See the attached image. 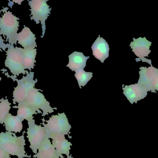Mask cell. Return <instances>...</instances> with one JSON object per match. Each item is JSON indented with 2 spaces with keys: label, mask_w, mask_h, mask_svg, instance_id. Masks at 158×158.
Instances as JSON below:
<instances>
[{
  "label": "cell",
  "mask_w": 158,
  "mask_h": 158,
  "mask_svg": "<svg viewBox=\"0 0 158 158\" xmlns=\"http://www.w3.org/2000/svg\"><path fill=\"white\" fill-rule=\"evenodd\" d=\"M24 133L17 136L14 133H0V147L10 156H16L18 158H31L25 151L26 140Z\"/></svg>",
  "instance_id": "obj_1"
},
{
  "label": "cell",
  "mask_w": 158,
  "mask_h": 158,
  "mask_svg": "<svg viewBox=\"0 0 158 158\" xmlns=\"http://www.w3.org/2000/svg\"><path fill=\"white\" fill-rule=\"evenodd\" d=\"M6 76L11 78L14 81H16L18 83L17 87L15 88L13 92V104H23L25 103L29 92L32 88H34L35 84L38 80H34V72L32 71L28 72L26 70V76H23L21 79L18 80L17 78H14L13 76H10L8 72L3 71Z\"/></svg>",
  "instance_id": "obj_2"
},
{
  "label": "cell",
  "mask_w": 158,
  "mask_h": 158,
  "mask_svg": "<svg viewBox=\"0 0 158 158\" xmlns=\"http://www.w3.org/2000/svg\"><path fill=\"white\" fill-rule=\"evenodd\" d=\"M42 124L46 130L48 138L50 139L56 135H69L72 128L64 113L52 116L46 121V124L43 122Z\"/></svg>",
  "instance_id": "obj_3"
},
{
  "label": "cell",
  "mask_w": 158,
  "mask_h": 158,
  "mask_svg": "<svg viewBox=\"0 0 158 158\" xmlns=\"http://www.w3.org/2000/svg\"><path fill=\"white\" fill-rule=\"evenodd\" d=\"M19 19L10 11H6L0 18V35L5 37L6 41L12 45L17 42Z\"/></svg>",
  "instance_id": "obj_4"
},
{
  "label": "cell",
  "mask_w": 158,
  "mask_h": 158,
  "mask_svg": "<svg viewBox=\"0 0 158 158\" xmlns=\"http://www.w3.org/2000/svg\"><path fill=\"white\" fill-rule=\"evenodd\" d=\"M40 91H43L35 88H32L28 94L25 104L35 109L39 114H41L42 117L53 113L54 109L50 105V103L46 100L44 95ZM24 104V103H23Z\"/></svg>",
  "instance_id": "obj_5"
},
{
  "label": "cell",
  "mask_w": 158,
  "mask_h": 158,
  "mask_svg": "<svg viewBox=\"0 0 158 158\" xmlns=\"http://www.w3.org/2000/svg\"><path fill=\"white\" fill-rule=\"evenodd\" d=\"M48 0H32L28 1L29 5L30 6L31 17V20H34L37 24L41 23L42 29L43 38L46 30L45 21L51 14L52 8L47 4Z\"/></svg>",
  "instance_id": "obj_6"
},
{
  "label": "cell",
  "mask_w": 158,
  "mask_h": 158,
  "mask_svg": "<svg viewBox=\"0 0 158 158\" xmlns=\"http://www.w3.org/2000/svg\"><path fill=\"white\" fill-rule=\"evenodd\" d=\"M6 59L5 66L8 68L13 74V77L17 78L19 74L25 75L26 70L23 66V58L19 47L11 45L6 52Z\"/></svg>",
  "instance_id": "obj_7"
},
{
  "label": "cell",
  "mask_w": 158,
  "mask_h": 158,
  "mask_svg": "<svg viewBox=\"0 0 158 158\" xmlns=\"http://www.w3.org/2000/svg\"><path fill=\"white\" fill-rule=\"evenodd\" d=\"M27 122L28 128L27 129V137L30 144V147L35 155L43 143L48 139L47 132L44 127L36 124L33 119Z\"/></svg>",
  "instance_id": "obj_8"
},
{
  "label": "cell",
  "mask_w": 158,
  "mask_h": 158,
  "mask_svg": "<svg viewBox=\"0 0 158 158\" xmlns=\"http://www.w3.org/2000/svg\"><path fill=\"white\" fill-rule=\"evenodd\" d=\"M139 69L140 78L137 83L148 92L156 93V90L158 91V69L153 66L141 67Z\"/></svg>",
  "instance_id": "obj_9"
},
{
  "label": "cell",
  "mask_w": 158,
  "mask_h": 158,
  "mask_svg": "<svg viewBox=\"0 0 158 158\" xmlns=\"http://www.w3.org/2000/svg\"><path fill=\"white\" fill-rule=\"evenodd\" d=\"M152 45V42L147 40L146 37L142 38L139 37L138 39L133 38V41L131 43L130 46L132 49L133 52L139 58L135 59L136 62H139L142 60L143 62H147L153 66L152 61L150 59L146 58L145 57H148V54L151 52L149 49L150 46Z\"/></svg>",
  "instance_id": "obj_10"
},
{
  "label": "cell",
  "mask_w": 158,
  "mask_h": 158,
  "mask_svg": "<svg viewBox=\"0 0 158 158\" xmlns=\"http://www.w3.org/2000/svg\"><path fill=\"white\" fill-rule=\"evenodd\" d=\"M123 94L131 104L137 103L138 101L144 99L148 95V91L138 83L130 85H123Z\"/></svg>",
  "instance_id": "obj_11"
},
{
  "label": "cell",
  "mask_w": 158,
  "mask_h": 158,
  "mask_svg": "<svg viewBox=\"0 0 158 158\" xmlns=\"http://www.w3.org/2000/svg\"><path fill=\"white\" fill-rule=\"evenodd\" d=\"M91 48L93 55L101 63H104L109 56V45L106 41L99 35L92 45Z\"/></svg>",
  "instance_id": "obj_12"
},
{
  "label": "cell",
  "mask_w": 158,
  "mask_h": 158,
  "mask_svg": "<svg viewBox=\"0 0 158 158\" xmlns=\"http://www.w3.org/2000/svg\"><path fill=\"white\" fill-rule=\"evenodd\" d=\"M35 34L25 26L22 31L18 34V43L25 49H35L37 46Z\"/></svg>",
  "instance_id": "obj_13"
},
{
  "label": "cell",
  "mask_w": 158,
  "mask_h": 158,
  "mask_svg": "<svg viewBox=\"0 0 158 158\" xmlns=\"http://www.w3.org/2000/svg\"><path fill=\"white\" fill-rule=\"evenodd\" d=\"M89 58V56H85L81 52H73L69 56V62L66 66L69 68L72 71L75 72L81 70H84Z\"/></svg>",
  "instance_id": "obj_14"
},
{
  "label": "cell",
  "mask_w": 158,
  "mask_h": 158,
  "mask_svg": "<svg viewBox=\"0 0 158 158\" xmlns=\"http://www.w3.org/2000/svg\"><path fill=\"white\" fill-rule=\"evenodd\" d=\"M52 144L59 156L64 158L63 155H65L68 158H73L70 155V150L72 144L66 139L64 135H56L52 138Z\"/></svg>",
  "instance_id": "obj_15"
},
{
  "label": "cell",
  "mask_w": 158,
  "mask_h": 158,
  "mask_svg": "<svg viewBox=\"0 0 158 158\" xmlns=\"http://www.w3.org/2000/svg\"><path fill=\"white\" fill-rule=\"evenodd\" d=\"M35 158H62L59 156L50 139H46L38 149Z\"/></svg>",
  "instance_id": "obj_16"
},
{
  "label": "cell",
  "mask_w": 158,
  "mask_h": 158,
  "mask_svg": "<svg viewBox=\"0 0 158 158\" xmlns=\"http://www.w3.org/2000/svg\"><path fill=\"white\" fill-rule=\"evenodd\" d=\"M6 130L9 132L20 133L23 130L22 121L17 116L8 114L4 122Z\"/></svg>",
  "instance_id": "obj_17"
},
{
  "label": "cell",
  "mask_w": 158,
  "mask_h": 158,
  "mask_svg": "<svg viewBox=\"0 0 158 158\" xmlns=\"http://www.w3.org/2000/svg\"><path fill=\"white\" fill-rule=\"evenodd\" d=\"M23 58V66L25 70L28 69L31 71L34 68V64L36 63L37 49H25L19 47Z\"/></svg>",
  "instance_id": "obj_18"
},
{
  "label": "cell",
  "mask_w": 158,
  "mask_h": 158,
  "mask_svg": "<svg viewBox=\"0 0 158 158\" xmlns=\"http://www.w3.org/2000/svg\"><path fill=\"white\" fill-rule=\"evenodd\" d=\"M14 108L18 109L17 116L21 119L22 122L26 120L29 121L33 119V115L37 114V110L26 104H19L17 106L13 107Z\"/></svg>",
  "instance_id": "obj_19"
},
{
  "label": "cell",
  "mask_w": 158,
  "mask_h": 158,
  "mask_svg": "<svg viewBox=\"0 0 158 158\" xmlns=\"http://www.w3.org/2000/svg\"><path fill=\"white\" fill-rule=\"evenodd\" d=\"M93 73L92 72H86L84 70H81L76 72L75 77L77 80L80 88L82 86H85L87 83L93 78Z\"/></svg>",
  "instance_id": "obj_20"
},
{
  "label": "cell",
  "mask_w": 158,
  "mask_h": 158,
  "mask_svg": "<svg viewBox=\"0 0 158 158\" xmlns=\"http://www.w3.org/2000/svg\"><path fill=\"white\" fill-rule=\"evenodd\" d=\"M11 104L6 98L0 99V124H4L6 116L9 114L11 108Z\"/></svg>",
  "instance_id": "obj_21"
},
{
  "label": "cell",
  "mask_w": 158,
  "mask_h": 158,
  "mask_svg": "<svg viewBox=\"0 0 158 158\" xmlns=\"http://www.w3.org/2000/svg\"><path fill=\"white\" fill-rule=\"evenodd\" d=\"M4 40L2 38V36L0 35V51H5L6 48H8L9 46H11V45L9 44H5L4 42Z\"/></svg>",
  "instance_id": "obj_22"
},
{
  "label": "cell",
  "mask_w": 158,
  "mask_h": 158,
  "mask_svg": "<svg viewBox=\"0 0 158 158\" xmlns=\"http://www.w3.org/2000/svg\"><path fill=\"white\" fill-rule=\"evenodd\" d=\"M0 158H11L10 156L8 155L4 150L0 147Z\"/></svg>",
  "instance_id": "obj_23"
},
{
  "label": "cell",
  "mask_w": 158,
  "mask_h": 158,
  "mask_svg": "<svg viewBox=\"0 0 158 158\" xmlns=\"http://www.w3.org/2000/svg\"><path fill=\"white\" fill-rule=\"evenodd\" d=\"M23 0H22V1H14L13 2H15V3H17L18 4H19V5L21 4V3L23 2Z\"/></svg>",
  "instance_id": "obj_24"
},
{
  "label": "cell",
  "mask_w": 158,
  "mask_h": 158,
  "mask_svg": "<svg viewBox=\"0 0 158 158\" xmlns=\"http://www.w3.org/2000/svg\"><path fill=\"white\" fill-rule=\"evenodd\" d=\"M1 80H2V78H0V81H1Z\"/></svg>",
  "instance_id": "obj_25"
}]
</instances>
